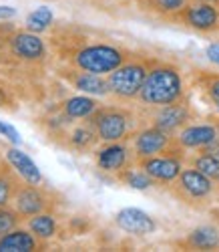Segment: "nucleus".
Listing matches in <instances>:
<instances>
[{
    "label": "nucleus",
    "instance_id": "obj_1",
    "mask_svg": "<svg viewBox=\"0 0 219 252\" xmlns=\"http://www.w3.org/2000/svg\"><path fill=\"white\" fill-rule=\"evenodd\" d=\"M51 49L62 65L103 77L113 73L133 57L131 51L113 43H105V40H95L89 36L86 29L69 23H60L53 29Z\"/></svg>",
    "mask_w": 219,
    "mask_h": 252
},
{
    "label": "nucleus",
    "instance_id": "obj_2",
    "mask_svg": "<svg viewBox=\"0 0 219 252\" xmlns=\"http://www.w3.org/2000/svg\"><path fill=\"white\" fill-rule=\"evenodd\" d=\"M185 97L181 69L173 63L153 59L147 79L139 91V101L147 107H161Z\"/></svg>",
    "mask_w": 219,
    "mask_h": 252
},
{
    "label": "nucleus",
    "instance_id": "obj_3",
    "mask_svg": "<svg viewBox=\"0 0 219 252\" xmlns=\"http://www.w3.org/2000/svg\"><path fill=\"white\" fill-rule=\"evenodd\" d=\"M167 190L175 200H179L185 206L203 208L213 198L215 182L191 165V167H183L181 174L171 184H167Z\"/></svg>",
    "mask_w": 219,
    "mask_h": 252
},
{
    "label": "nucleus",
    "instance_id": "obj_4",
    "mask_svg": "<svg viewBox=\"0 0 219 252\" xmlns=\"http://www.w3.org/2000/svg\"><path fill=\"white\" fill-rule=\"evenodd\" d=\"M99 135L101 141H125L133 135L135 115L131 109L115 107V105H99V109L86 117Z\"/></svg>",
    "mask_w": 219,
    "mask_h": 252
},
{
    "label": "nucleus",
    "instance_id": "obj_5",
    "mask_svg": "<svg viewBox=\"0 0 219 252\" xmlns=\"http://www.w3.org/2000/svg\"><path fill=\"white\" fill-rule=\"evenodd\" d=\"M151 63H153V59L133 55L129 61H125L121 67H117L113 73H109L107 83H109L111 93L119 99H125V101L139 97V91L147 79Z\"/></svg>",
    "mask_w": 219,
    "mask_h": 252
},
{
    "label": "nucleus",
    "instance_id": "obj_6",
    "mask_svg": "<svg viewBox=\"0 0 219 252\" xmlns=\"http://www.w3.org/2000/svg\"><path fill=\"white\" fill-rule=\"evenodd\" d=\"M133 152H135V161L151 156H159V154H169V156H177L185 158V148H181L177 135L167 133L155 125H149L139 131L133 133Z\"/></svg>",
    "mask_w": 219,
    "mask_h": 252
},
{
    "label": "nucleus",
    "instance_id": "obj_7",
    "mask_svg": "<svg viewBox=\"0 0 219 252\" xmlns=\"http://www.w3.org/2000/svg\"><path fill=\"white\" fill-rule=\"evenodd\" d=\"M58 204H60V196L56 192L45 190L38 184H32L27 180L14 196V208L23 216V220H28L42 212H55V208H58Z\"/></svg>",
    "mask_w": 219,
    "mask_h": 252
},
{
    "label": "nucleus",
    "instance_id": "obj_8",
    "mask_svg": "<svg viewBox=\"0 0 219 252\" xmlns=\"http://www.w3.org/2000/svg\"><path fill=\"white\" fill-rule=\"evenodd\" d=\"M167 20L185 25L197 32H215L219 31V6L215 2H203V0L191 2L189 0L181 10L167 16Z\"/></svg>",
    "mask_w": 219,
    "mask_h": 252
},
{
    "label": "nucleus",
    "instance_id": "obj_9",
    "mask_svg": "<svg viewBox=\"0 0 219 252\" xmlns=\"http://www.w3.org/2000/svg\"><path fill=\"white\" fill-rule=\"evenodd\" d=\"M8 55L14 63H27V65H42L47 61V45L32 31H12L6 38Z\"/></svg>",
    "mask_w": 219,
    "mask_h": 252
},
{
    "label": "nucleus",
    "instance_id": "obj_10",
    "mask_svg": "<svg viewBox=\"0 0 219 252\" xmlns=\"http://www.w3.org/2000/svg\"><path fill=\"white\" fill-rule=\"evenodd\" d=\"M155 109L151 117V125L167 131V133H179L185 125L191 121V107L187 105L185 97L169 103V105H161V107H151Z\"/></svg>",
    "mask_w": 219,
    "mask_h": 252
},
{
    "label": "nucleus",
    "instance_id": "obj_11",
    "mask_svg": "<svg viewBox=\"0 0 219 252\" xmlns=\"http://www.w3.org/2000/svg\"><path fill=\"white\" fill-rule=\"evenodd\" d=\"M135 163L155 180V184H161V186L171 184L183 170V158L169 156V154L143 158V159H137Z\"/></svg>",
    "mask_w": 219,
    "mask_h": 252
},
{
    "label": "nucleus",
    "instance_id": "obj_12",
    "mask_svg": "<svg viewBox=\"0 0 219 252\" xmlns=\"http://www.w3.org/2000/svg\"><path fill=\"white\" fill-rule=\"evenodd\" d=\"M58 77H62L69 85L84 95H97V97H103V95H109L111 89H109V83H107V77L103 75H95V73H86V71H79L75 67H69V65H60L56 69Z\"/></svg>",
    "mask_w": 219,
    "mask_h": 252
},
{
    "label": "nucleus",
    "instance_id": "obj_13",
    "mask_svg": "<svg viewBox=\"0 0 219 252\" xmlns=\"http://www.w3.org/2000/svg\"><path fill=\"white\" fill-rule=\"evenodd\" d=\"M115 224L119 230L133 236H147L157 230V222L141 208H123L115 214Z\"/></svg>",
    "mask_w": 219,
    "mask_h": 252
},
{
    "label": "nucleus",
    "instance_id": "obj_14",
    "mask_svg": "<svg viewBox=\"0 0 219 252\" xmlns=\"http://www.w3.org/2000/svg\"><path fill=\"white\" fill-rule=\"evenodd\" d=\"M95 159H97V167L101 172L115 174V176L131 165V154H129V148L125 145V141L105 143L103 148L97 152Z\"/></svg>",
    "mask_w": 219,
    "mask_h": 252
},
{
    "label": "nucleus",
    "instance_id": "obj_15",
    "mask_svg": "<svg viewBox=\"0 0 219 252\" xmlns=\"http://www.w3.org/2000/svg\"><path fill=\"white\" fill-rule=\"evenodd\" d=\"M177 141L185 150H203L207 145L217 141V125L215 123H197L185 125L177 133Z\"/></svg>",
    "mask_w": 219,
    "mask_h": 252
},
{
    "label": "nucleus",
    "instance_id": "obj_16",
    "mask_svg": "<svg viewBox=\"0 0 219 252\" xmlns=\"http://www.w3.org/2000/svg\"><path fill=\"white\" fill-rule=\"evenodd\" d=\"M47 244L40 240L34 232L23 228H12L10 232L0 236V252H34V250H45Z\"/></svg>",
    "mask_w": 219,
    "mask_h": 252
},
{
    "label": "nucleus",
    "instance_id": "obj_17",
    "mask_svg": "<svg viewBox=\"0 0 219 252\" xmlns=\"http://www.w3.org/2000/svg\"><path fill=\"white\" fill-rule=\"evenodd\" d=\"M62 137H64L62 145L69 148L71 152H86V150H91L97 141H101L95 127H93V123L89 119H84L82 123L75 125V127H71L69 131L64 129Z\"/></svg>",
    "mask_w": 219,
    "mask_h": 252
},
{
    "label": "nucleus",
    "instance_id": "obj_18",
    "mask_svg": "<svg viewBox=\"0 0 219 252\" xmlns=\"http://www.w3.org/2000/svg\"><path fill=\"white\" fill-rule=\"evenodd\" d=\"M177 246L187 250H219V230L215 226H197Z\"/></svg>",
    "mask_w": 219,
    "mask_h": 252
},
{
    "label": "nucleus",
    "instance_id": "obj_19",
    "mask_svg": "<svg viewBox=\"0 0 219 252\" xmlns=\"http://www.w3.org/2000/svg\"><path fill=\"white\" fill-rule=\"evenodd\" d=\"M23 184L25 178L14 170V165L8 159H0V208L14 202V196Z\"/></svg>",
    "mask_w": 219,
    "mask_h": 252
},
{
    "label": "nucleus",
    "instance_id": "obj_20",
    "mask_svg": "<svg viewBox=\"0 0 219 252\" xmlns=\"http://www.w3.org/2000/svg\"><path fill=\"white\" fill-rule=\"evenodd\" d=\"M99 101L93 99V95H75L60 103V111L69 115L71 119H86L99 109Z\"/></svg>",
    "mask_w": 219,
    "mask_h": 252
},
{
    "label": "nucleus",
    "instance_id": "obj_21",
    "mask_svg": "<svg viewBox=\"0 0 219 252\" xmlns=\"http://www.w3.org/2000/svg\"><path fill=\"white\" fill-rule=\"evenodd\" d=\"M6 159L14 165V170L23 176L27 182H32V184H42V174L38 170V165L25 154L16 148H8L6 150Z\"/></svg>",
    "mask_w": 219,
    "mask_h": 252
},
{
    "label": "nucleus",
    "instance_id": "obj_22",
    "mask_svg": "<svg viewBox=\"0 0 219 252\" xmlns=\"http://www.w3.org/2000/svg\"><path fill=\"white\" fill-rule=\"evenodd\" d=\"M193 83L199 87V91L213 105L219 103V73L205 71V69H197V71H193Z\"/></svg>",
    "mask_w": 219,
    "mask_h": 252
},
{
    "label": "nucleus",
    "instance_id": "obj_23",
    "mask_svg": "<svg viewBox=\"0 0 219 252\" xmlns=\"http://www.w3.org/2000/svg\"><path fill=\"white\" fill-rule=\"evenodd\" d=\"M56 218L53 212H42L28 218V230L34 232L40 240H51L56 234Z\"/></svg>",
    "mask_w": 219,
    "mask_h": 252
},
{
    "label": "nucleus",
    "instance_id": "obj_24",
    "mask_svg": "<svg viewBox=\"0 0 219 252\" xmlns=\"http://www.w3.org/2000/svg\"><path fill=\"white\" fill-rule=\"evenodd\" d=\"M117 178H119L123 184H127L129 188H135V190H147V188H151L153 184H155V180H153L147 172H143L139 165H137V167H135V165L125 167L123 172L117 174Z\"/></svg>",
    "mask_w": 219,
    "mask_h": 252
},
{
    "label": "nucleus",
    "instance_id": "obj_25",
    "mask_svg": "<svg viewBox=\"0 0 219 252\" xmlns=\"http://www.w3.org/2000/svg\"><path fill=\"white\" fill-rule=\"evenodd\" d=\"M193 167H197L201 174L211 178L215 184H219V154L211 152H199V156H195L191 159Z\"/></svg>",
    "mask_w": 219,
    "mask_h": 252
},
{
    "label": "nucleus",
    "instance_id": "obj_26",
    "mask_svg": "<svg viewBox=\"0 0 219 252\" xmlns=\"http://www.w3.org/2000/svg\"><path fill=\"white\" fill-rule=\"evenodd\" d=\"M51 25H53V12L47 6H38L27 18V31H32V32H42L51 29Z\"/></svg>",
    "mask_w": 219,
    "mask_h": 252
},
{
    "label": "nucleus",
    "instance_id": "obj_27",
    "mask_svg": "<svg viewBox=\"0 0 219 252\" xmlns=\"http://www.w3.org/2000/svg\"><path fill=\"white\" fill-rule=\"evenodd\" d=\"M189 2V0H153V2L145 8L147 12H155L159 16H171L175 14L177 10H181L185 4Z\"/></svg>",
    "mask_w": 219,
    "mask_h": 252
},
{
    "label": "nucleus",
    "instance_id": "obj_28",
    "mask_svg": "<svg viewBox=\"0 0 219 252\" xmlns=\"http://www.w3.org/2000/svg\"><path fill=\"white\" fill-rule=\"evenodd\" d=\"M20 222H23V216L16 212V208H8L2 206L0 208V236H4L6 232H10L12 228H16Z\"/></svg>",
    "mask_w": 219,
    "mask_h": 252
},
{
    "label": "nucleus",
    "instance_id": "obj_29",
    "mask_svg": "<svg viewBox=\"0 0 219 252\" xmlns=\"http://www.w3.org/2000/svg\"><path fill=\"white\" fill-rule=\"evenodd\" d=\"M0 135L8 137L12 143H20V133L12 127V125H8V123H4V121H0Z\"/></svg>",
    "mask_w": 219,
    "mask_h": 252
},
{
    "label": "nucleus",
    "instance_id": "obj_30",
    "mask_svg": "<svg viewBox=\"0 0 219 252\" xmlns=\"http://www.w3.org/2000/svg\"><path fill=\"white\" fill-rule=\"evenodd\" d=\"M0 109H8V111H14V109H16L10 93H8L6 89H2V87H0Z\"/></svg>",
    "mask_w": 219,
    "mask_h": 252
},
{
    "label": "nucleus",
    "instance_id": "obj_31",
    "mask_svg": "<svg viewBox=\"0 0 219 252\" xmlns=\"http://www.w3.org/2000/svg\"><path fill=\"white\" fill-rule=\"evenodd\" d=\"M205 55L211 63H215V65H219V43H213L205 49Z\"/></svg>",
    "mask_w": 219,
    "mask_h": 252
},
{
    "label": "nucleus",
    "instance_id": "obj_32",
    "mask_svg": "<svg viewBox=\"0 0 219 252\" xmlns=\"http://www.w3.org/2000/svg\"><path fill=\"white\" fill-rule=\"evenodd\" d=\"M16 14V10L14 8H10V6H0V20H4V18H12Z\"/></svg>",
    "mask_w": 219,
    "mask_h": 252
},
{
    "label": "nucleus",
    "instance_id": "obj_33",
    "mask_svg": "<svg viewBox=\"0 0 219 252\" xmlns=\"http://www.w3.org/2000/svg\"><path fill=\"white\" fill-rule=\"evenodd\" d=\"M151 2H153V0H137V4H139V6L143 8V10H145V8H147V6L151 4Z\"/></svg>",
    "mask_w": 219,
    "mask_h": 252
},
{
    "label": "nucleus",
    "instance_id": "obj_34",
    "mask_svg": "<svg viewBox=\"0 0 219 252\" xmlns=\"http://www.w3.org/2000/svg\"><path fill=\"white\" fill-rule=\"evenodd\" d=\"M6 31H12V27H10V25H8V27H6V29H2V31H0V32H6Z\"/></svg>",
    "mask_w": 219,
    "mask_h": 252
},
{
    "label": "nucleus",
    "instance_id": "obj_35",
    "mask_svg": "<svg viewBox=\"0 0 219 252\" xmlns=\"http://www.w3.org/2000/svg\"><path fill=\"white\" fill-rule=\"evenodd\" d=\"M213 107H215V111L219 113V103H215V105H213Z\"/></svg>",
    "mask_w": 219,
    "mask_h": 252
},
{
    "label": "nucleus",
    "instance_id": "obj_36",
    "mask_svg": "<svg viewBox=\"0 0 219 252\" xmlns=\"http://www.w3.org/2000/svg\"><path fill=\"white\" fill-rule=\"evenodd\" d=\"M203 2H215L217 4V0H203Z\"/></svg>",
    "mask_w": 219,
    "mask_h": 252
},
{
    "label": "nucleus",
    "instance_id": "obj_37",
    "mask_svg": "<svg viewBox=\"0 0 219 252\" xmlns=\"http://www.w3.org/2000/svg\"><path fill=\"white\" fill-rule=\"evenodd\" d=\"M6 27H8V25H6ZM6 27H2V25H0V31H2V29H6Z\"/></svg>",
    "mask_w": 219,
    "mask_h": 252
},
{
    "label": "nucleus",
    "instance_id": "obj_38",
    "mask_svg": "<svg viewBox=\"0 0 219 252\" xmlns=\"http://www.w3.org/2000/svg\"><path fill=\"white\" fill-rule=\"evenodd\" d=\"M217 6H219V0H217Z\"/></svg>",
    "mask_w": 219,
    "mask_h": 252
}]
</instances>
